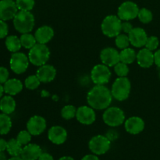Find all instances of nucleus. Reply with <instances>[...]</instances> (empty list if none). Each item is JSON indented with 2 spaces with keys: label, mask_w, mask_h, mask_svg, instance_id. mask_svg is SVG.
<instances>
[{
  "label": "nucleus",
  "mask_w": 160,
  "mask_h": 160,
  "mask_svg": "<svg viewBox=\"0 0 160 160\" xmlns=\"http://www.w3.org/2000/svg\"><path fill=\"white\" fill-rule=\"evenodd\" d=\"M6 48L11 52H17L21 48L22 45L20 42V39L16 35L7 36L6 38Z\"/></svg>",
  "instance_id": "obj_24"
},
{
  "label": "nucleus",
  "mask_w": 160,
  "mask_h": 160,
  "mask_svg": "<svg viewBox=\"0 0 160 160\" xmlns=\"http://www.w3.org/2000/svg\"><path fill=\"white\" fill-rule=\"evenodd\" d=\"M38 160H54V158L49 153L42 152V154L41 155Z\"/></svg>",
  "instance_id": "obj_41"
},
{
  "label": "nucleus",
  "mask_w": 160,
  "mask_h": 160,
  "mask_svg": "<svg viewBox=\"0 0 160 160\" xmlns=\"http://www.w3.org/2000/svg\"><path fill=\"white\" fill-rule=\"evenodd\" d=\"M8 160H23L22 158L20 156H12L10 159H9Z\"/></svg>",
  "instance_id": "obj_48"
},
{
  "label": "nucleus",
  "mask_w": 160,
  "mask_h": 160,
  "mask_svg": "<svg viewBox=\"0 0 160 160\" xmlns=\"http://www.w3.org/2000/svg\"><path fill=\"white\" fill-rule=\"evenodd\" d=\"M81 160H99V158L97 156V155L95 154H89L86 155L81 159Z\"/></svg>",
  "instance_id": "obj_43"
},
{
  "label": "nucleus",
  "mask_w": 160,
  "mask_h": 160,
  "mask_svg": "<svg viewBox=\"0 0 160 160\" xmlns=\"http://www.w3.org/2000/svg\"><path fill=\"white\" fill-rule=\"evenodd\" d=\"M122 20L116 15H109L104 18L101 28L103 34L109 38H116L121 32Z\"/></svg>",
  "instance_id": "obj_5"
},
{
  "label": "nucleus",
  "mask_w": 160,
  "mask_h": 160,
  "mask_svg": "<svg viewBox=\"0 0 160 160\" xmlns=\"http://www.w3.org/2000/svg\"><path fill=\"white\" fill-rule=\"evenodd\" d=\"M134 28L133 25L130 23L129 21H123L122 22L121 24V31H123L124 34H129L132 29Z\"/></svg>",
  "instance_id": "obj_40"
},
{
  "label": "nucleus",
  "mask_w": 160,
  "mask_h": 160,
  "mask_svg": "<svg viewBox=\"0 0 160 160\" xmlns=\"http://www.w3.org/2000/svg\"><path fill=\"white\" fill-rule=\"evenodd\" d=\"M4 93V88L2 85V84H0V99L2 97V94Z\"/></svg>",
  "instance_id": "obj_47"
},
{
  "label": "nucleus",
  "mask_w": 160,
  "mask_h": 160,
  "mask_svg": "<svg viewBox=\"0 0 160 160\" xmlns=\"http://www.w3.org/2000/svg\"><path fill=\"white\" fill-rule=\"evenodd\" d=\"M100 59L102 62L109 67H114L116 64L120 62V52L118 50L112 47L103 48L100 53Z\"/></svg>",
  "instance_id": "obj_14"
},
{
  "label": "nucleus",
  "mask_w": 160,
  "mask_h": 160,
  "mask_svg": "<svg viewBox=\"0 0 160 160\" xmlns=\"http://www.w3.org/2000/svg\"><path fill=\"white\" fill-rule=\"evenodd\" d=\"M7 148V142L5 139L0 138V152H4Z\"/></svg>",
  "instance_id": "obj_44"
},
{
  "label": "nucleus",
  "mask_w": 160,
  "mask_h": 160,
  "mask_svg": "<svg viewBox=\"0 0 160 160\" xmlns=\"http://www.w3.org/2000/svg\"><path fill=\"white\" fill-rule=\"evenodd\" d=\"M106 138H107L109 139L111 142H112L118 138L119 134H118V132L116 131V130L110 129V130H109L107 132H106Z\"/></svg>",
  "instance_id": "obj_39"
},
{
  "label": "nucleus",
  "mask_w": 160,
  "mask_h": 160,
  "mask_svg": "<svg viewBox=\"0 0 160 160\" xmlns=\"http://www.w3.org/2000/svg\"><path fill=\"white\" fill-rule=\"evenodd\" d=\"M90 151L97 156L104 155L107 152L111 147V142L106 135H96L92 138L88 142Z\"/></svg>",
  "instance_id": "obj_7"
},
{
  "label": "nucleus",
  "mask_w": 160,
  "mask_h": 160,
  "mask_svg": "<svg viewBox=\"0 0 160 160\" xmlns=\"http://www.w3.org/2000/svg\"><path fill=\"white\" fill-rule=\"evenodd\" d=\"M12 128L11 118L6 113H0V134L5 135L10 131Z\"/></svg>",
  "instance_id": "obj_27"
},
{
  "label": "nucleus",
  "mask_w": 160,
  "mask_h": 160,
  "mask_svg": "<svg viewBox=\"0 0 160 160\" xmlns=\"http://www.w3.org/2000/svg\"><path fill=\"white\" fill-rule=\"evenodd\" d=\"M159 78H160V71H159Z\"/></svg>",
  "instance_id": "obj_49"
},
{
  "label": "nucleus",
  "mask_w": 160,
  "mask_h": 160,
  "mask_svg": "<svg viewBox=\"0 0 160 160\" xmlns=\"http://www.w3.org/2000/svg\"><path fill=\"white\" fill-rule=\"evenodd\" d=\"M112 100L111 91L105 85L95 84L87 95V102L89 106L94 109L102 110L109 107Z\"/></svg>",
  "instance_id": "obj_1"
},
{
  "label": "nucleus",
  "mask_w": 160,
  "mask_h": 160,
  "mask_svg": "<svg viewBox=\"0 0 160 160\" xmlns=\"http://www.w3.org/2000/svg\"><path fill=\"white\" fill-rule=\"evenodd\" d=\"M15 2L19 10L31 11L35 4L34 0H16Z\"/></svg>",
  "instance_id": "obj_33"
},
{
  "label": "nucleus",
  "mask_w": 160,
  "mask_h": 160,
  "mask_svg": "<svg viewBox=\"0 0 160 160\" xmlns=\"http://www.w3.org/2000/svg\"><path fill=\"white\" fill-rule=\"evenodd\" d=\"M9 70L4 67H0V84H5L9 80Z\"/></svg>",
  "instance_id": "obj_38"
},
{
  "label": "nucleus",
  "mask_w": 160,
  "mask_h": 160,
  "mask_svg": "<svg viewBox=\"0 0 160 160\" xmlns=\"http://www.w3.org/2000/svg\"><path fill=\"white\" fill-rule=\"evenodd\" d=\"M41 83L37 75H31L25 79L24 85L29 90H35L40 86Z\"/></svg>",
  "instance_id": "obj_30"
},
{
  "label": "nucleus",
  "mask_w": 160,
  "mask_h": 160,
  "mask_svg": "<svg viewBox=\"0 0 160 160\" xmlns=\"http://www.w3.org/2000/svg\"><path fill=\"white\" fill-rule=\"evenodd\" d=\"M102 119L106 125L112 128H116L124 123L125 114L120 108L112 106L105 109Z\"/></svg>",
  "instance_id": "obj_6"
},
{
  "label": "nucleus",
  "mask_w": 160,
  "mask_h": 160,
  "mask_svg": "<svg viewBox=\"0 0 160 160\" xmlns=\"http://www.w3.org/2000/svg\"><path fill=\"white\" fill-rule=\"evenodd\" d=\"M9 33V27L4 20H0V39L7 37Z\"/></svg>",
  "instance_id": "obj_37"
},
{
  "label": "nucleus",
  "mask_w": 160,
  "mask_h": 160,
  "mask_svg": "<svg viewBox=\"0 0 160 160\" xmlns=\"http://www.w3.org/2000/svg\"><path fill=\"white\" fill-rule=\"evenodd\" d=\"M76 118L79 123L84 125H91L95 121L96 114L93 108L83 106L77 109Z\"/></svg>",
  "instance_id": "obj_13"
},
{
  "label": "nucleus",
  "mask_w": 160,
  "mask_h": 160,
  "mask_svg": "<svg viewBox=\"0 0 160 160\" xmlns=\"http://www.w3.org/2000/svg\"><path fill=\"white\" fill-rule=\"evenodd\" d=\"M29 59L23 52H14L11 56L9 60V66L12 72L17 74H21L24 73L29 66Z\"/></svg>",
  "instance_id": "obj_10"
},
{
  "label": "nucleus",
  "mask_w": 160,
  "mask_h": 160,
  "mask_svg": "<svg viewBox=\"0 0 160 160\" xmlns=\"http://www.w3.org/2000/svg\"><path fill=\"white\" fill-rule=\"evenodd\" d=\"M28 59L30 62L36 67H41L47 63L50 57V50L45 44L37 43L29 49Z\"/></svg>",
  "instance_id": "obj_3"
},
{
  "label": "nucleus",
  "mask_w": 160,
  "mask_h": 160,
  "mask_svg": "<svg viewBox=\"0 0 160 160\" xmlns=\"http://www.w3.org/2000/svg\"><path fill=\"white\" fill-rule=\"evenodd\" d=\"M77 109L72 105H67L65 106L61 110V116L64 120H71V119L76 117Z\"/></svg>",
  "instance_id": "obj_29"
},
{
  "label": "nucleus",
  "mask_w": 160,
  "mask_h": 160,
  "mask_svg": "<svg viewBox=\"0 0 160 160\" xmlns=\"http://www.w3.org/2000/svg\"><path fill=\"white\" fill-rule=\"evenodd\" d=\"M12 20L14 28L20 34L30 33L34 27V17L30 11H18Z\"/></svg>",
  "instance_id": "obj_2"
},
{
  "label": "nucleus",
  "mask_w": 160,
  "mask_h": 160,
  "mask_svg": "<svg viewBox=\"0 0 160 160\" xmlns=\"http://www.w3.org/2000/svg\"><path fill=\"white\" fill-rule=\"evenodd\" d=\"M159 39L156 36H151V37H148L147 39L146 44H145V48H148L150 51H154L159 46Z\"/></svg>",
  "instance_id": "obj_36"
},
{
  "label": "nucleus",
  "mask_w": 160,
  "mask_h": 160,
  "mask_svg": "<svg viewBox=\"0 0 160 160\" xmlns=\"http://www.w3.org/2000/svg\"><path fill=\"white\" fill-rule=\"evenodd\" d=\"M31 136L32 135H31V133L28 130L27 131H21L17 134V140L18 141V142L20 145L24 146V145H27L31 142Z\"/></svg>",
  "instance_id": "obj_35"
},
{
  "label": "nucleus",
  "mask_w": 160,
  "mask_h": 160,
  "mask_svg": "<svg viewBox=\"0 0 160 160\" xmlns=\"http://www.w3.org/2000/svg\"><path fill=\"white\" fill-rule=\"evenodd\" d=\"M58 160H74V159L71 157V156H62V157L59 158Z\"/></svg>",
  "instance_id": "obj_46"
},
{
  "label": "nucleus",
  "mask_w": 160,
  "mask_h": 160,
  "mask_svg": "<svg viewBox=\"0 0 160 160\" xmlns=\"http://www.w3.org/2000/svg\"><path fill=\"white\" fill-rule=\"evenodd\" d=\"M13 1H14V0H13Z\"/></svg>",
  "instance_id": "obj_50"
},
{
  "label": "nucleus",
  "mask_w": 160,
  "mask_h": 160,
  "mask_svg": "<svg viewBox=\"0 0 160 160\" xmlns=\"http://www.w3.org/2000/svg\"><path fill=\"white\" fill-rule=\"evenodd\" d=\"M115 44L117 47L120 49H124L129 47L130 45V40L128 34L127 35L126 34H120L116 37Z\"/></svg>",
  "instance_id": "obj_31"
},
{
  "label": "nucleus",
  "mask_w": 160,
  "mask_h": 160,
  "mask_svg": "<svg viewBox=\"0 0 160 160\" xmlns=\"http://www.w3.org/2000/svg\"><path fill=\"white\" fill-rule=\"evenodd\" d=\"M46 120L41 116H33L27 123V130L32 136H38L46 129Z\"/></svg>",
  "instance_id": "obj_12"
},
{
  "label": "nucleus",
  "mask_w": 160,
  "mask_h": 160,
  "mask_svg": "<svg viewBox=\"0 0 160 160\" xmlns=\"http://www.w3.org/2000/svg\"><path fill=\"white\" fill-rule=\"evenodd\" d=\"M138 64L142 68H149L154 63V54L148 48H142L137 54Z\"/></svg>",
  "instance_id": "obj_21"
},
{
  "label": "nucleus",
  "mask_w": 160,
  "mask_h": 160,
  "mask_svg": "<svg viewBox=\"0 0 160 160\" xmlns=\"http://www.w3.org/2000/svg\"><path fill=\"white\" fill-rule=\"evenodd\" d=\"M138 17L142 23H148L152 20L153 15L152 12L149 9H146V8H142V9H139Z\"/></svg>",
  "instance_id": "obj_32"
},
{
  "label": "nucleus",
  "mask_w": 160,
  "mask_h": 160,
  "mask_svg": "<svg viewBox=\"0 0 160 160\" xmlns=\"http://www.w3.org/2000/svg\"><path fill=\"white\" fill-rule=\"evenodd\" d=\"M54 30L52 28L49 26H42L37 29L34 33V37L38 43L45 44L46 45L48 42L52 39L54 37Z\"/></svg>",
  "instance_id": "obj_20"
},
{
  "label": "nucleus",
  "mask_w": 160,
  "mask_h": 160,
  "mask_svg": "<svg viewBox=\"0 0 160 160\" xmlns=\"http://www.w3.org/2000/svg\"><path fill=\"white\" fill-rule=\"evenodd\" d=\"M137 59V54L134 49L131 48H127L122 49L120 52V62H124L126 64H131Z\"/></svg>",
  "instance_id": "obj_25"
},
{
  "label": "nucleus",
  "mask_w": 160,
  "mask_h": 160,
  "mask_svg": "<svg viewBox=\"0 0 160 160\" xmlns=\"http://www.w3.org/2000/svg\"><path fill=\"white\" fill-rule=\"evenodd\" d=\"M16 101L11 95H6L0 99V110L7 115L12 113L16 109Z\"/></svg>",
  "instance_id": "obj_23"
},
{
  "label": "nucleus",
  "mask_w": 160,
  "mask_h": 160,
  "mask_svg": "<svg viewBox=\"0 0 160 160\" xmlns=\"http://www.w3.org/2000/svg\"><path fill=\"white\" fill-rule=\"evenodd\" d=\"M67 131L61 126H53L48 130V138L55 145H62L67 139Z\"/></svg>",
  "instance_id": "obj_16"
},
{
  "label": "nucleus",
  "mask_w": 160,
  "mask_h": 160,
  "mask_svg": "<svg viewBox=\"0 0 160 160\" xmlns=\"http://www.w3.org/2000/svg\"><path fill=\"white\" fill-rule=\"evenodd\" d=\"M154 63H156V65L160 68V49L157 50L154 53Z\"/></svg>",
  "instance_id": "obj_42"
},
{
  "label": "nucleus",
  "mask_w": 160,
  "mask_h": 160,
  "mask_svg": "<svg viewBox=\"0 0 160 160\" xmlns=\"http://www.w3.org/2000/svg\"><path fill=\"white\" fill-rule=\"evenodd\" d=\"M114 71L118 77H127L129 73V67L128 64L124 62H119L114 66Z\"/></svg>",
  "instance_id": "obj_34"
},
{
  "label": "nucleus",
  "mask_w": 160,
  "mask_h": 160,
  "mask_svg": "<svg viewBox=\"0 0 160 160\" xmlns=\"http://www.w3.org/2000/svg\"><path fill=\"white\" fill-rule=\"evenodd\" d=\"M16 2L13 0H1L0 1V20L7 21L15 17L18 12Z\"/></svg>",
  "instance_id": "obj_11"
},
{
  "label": "nucleus",
  "mask_w": 160,
  "mask_h": 160,
  "mask_svg": "<svg viewBox=\"0 0 160 160\" xmlns=\"http://www.w3.org/2000/svg\"><path fill=\"white\" fill-rule=\"evenodd\" d=\"M131 89V84L130 80L127 77H119L112 84L111 89L112 98L117 101H124L129 97Z\"/></svg>",
  "instance_id": "obj_4"
},
{
  "label": "nucleus",
  "mask_w": 160,
  "mask_h": 160,
  "mask_svg": "<svg viewBox=\"0 0 160 160\" xmlns=\"http://www.w3.org/2000/svg\"><path fill=\"white\" fill-rule=\"evenodd\" d=\"M110 70L105 64H98L93 67L91 72V79L94 84L98 85H105L109 82L111 78Z\"/></svg>",
  "instance_id": "obj_8"
},
{
  "label": "nucleus",
  "mask_w": 160,
  "mask_h": 160,
  "mask_svg": "<svg viewBox=\"0 0 160 160\" xmlns=\"http://www.w3.org/2000/svg\"><path fill=\"white\" fill-rule=\"evenodd\" d=\"M0 160H8L4 152H0Z\"/></svg>",
  "instance_id": "obj_45"
},
{
  "label": "nucleus",
  "mask_w": 160,
  "mask_h": 160,
  "mask_svg": "<svg viewBox=\"0 0 160 160\" xmlns=\"http://www.w3.org/2000/svg\"><path fill=\"white\" fill-rule=\"evenodd\" d=\"M139 8L135 2L127 1L122 3L118 8L117 16L123 21H129L138 17Z\"/></svg>",
  "instance_id": "obj_9"
},
{
  "label": "nucleus",
  "mask_w": 160,
  "mask_h": 160,
  "mask_svg": "<svg viewBox=\"0 0 160 160\" xmlns=\"http://www.w3.org/2000/svg\"><path fill=\"white\" fill-rule=\"evenodd\" d=\"M36 75L42 83H49L56 78V70L53 66L45 64L39 67Z\"/></svg>",
  "instance_id": "obj_19"
},
{
  "label": "nucleus",
  "mask_w": 160,
  "mask_h": 160,
  "mask_svg": "<svg viewBox=\"0 0 160 160\" xmlns=\"http://www.w3.org/2000/svg\"><path fill=\"white\" fill-rule=\"evenodd\" d=\"M3 88H4L5 93L12 96L21 92L23 85V83L20 80L17 78H12V79H9L5 83Z\"/></svg>",
  "instance_id": "obj_22"
},
{
  "label": "nucleus",
  "mask_w": 160,
  "mask_h": 160,
  "mask_svg": "<svg viewBox=\"0 0 160 160\" xmlns=\"http://www.w3.org/2000/svg\"><path fill=\"white\" fill-rule=\"evenodd\" d=\"M20 42H21L22 47H23L26 49H31L32 47H34L36 44L38 43L36 41L34 35H32L30 33H26V34H22L20 38Z\"/></svg>",
  "instance_id": "obj_28"
},
{
  "label": "nucleus",
  "mask_w": 160,
  "mask_h": 160,
  "mask_svg": "<svg viewBox=\"0 0 160 160\" xmlns=\"http://www.w3.org/2000/svg\"><path fill=\"white\" fill-rule=\"evenodd\" d=\"M22 149L23 145L19 143L17 138H12L7 142L6 151L11 156H20Z\"/></svg>",
  "instance_id": "obj_26"
},
{
  "label": "nucleus",
  "mask_w": 160,
  "mask_h": 160,
  "mask_svg": "<svg viewBox=\"0 0 160 160\" xmlns=\"http://www.w3.org/2000/svg\"><path fill=\"white\" fill-rule=\"evenodd\" d=\"M130 43L135 48H142L146 44L148 35L142 28H134L128 34Z\"/></svg>",
  "instance_id": "obj_15"
},
{
  "label": "nucleus",
  "mask_w": 160,
  "mask_h": 160,
  "mask_svg": "<svg viewBox=\"0 0 160 160\" xmlns=\"http://www.w3.org/2000/svg\"><path fill=\"white\" fill-rule=\"evenodd\" d=\"M42 154V149L38 145L29 143L23 147L20 156L23 160H38Z\"/></svg>",
  "instance_id": "obj_18"
},
{
  "label": "nucleus",
  "mask_w": 160,
  "mask_h": 160,
  "mask_svg": "<svg viewBox=\"0 0 160 160\" xmlns=\"http://www.w3.org/2000/svg\"><path fill=\"white\" fill-rule=\"evenodd\" d=\"M125 130L131 134H138L145 128V121L139 117H131L124 122Z\"/></svg>",
  "instance_id": "obj_17"
}]
</instances>
